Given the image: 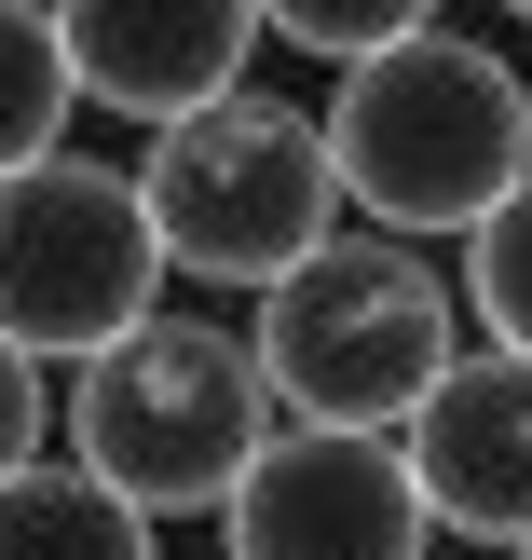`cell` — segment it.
<instances>
[{"mask_svg": "<svg viewBox=\"0 0 532 560\" xmlns=\"http://www.w3.org/2000/svg\"><path fill=\"white\" fill-rule=\"evenodd\" d=\"M315 124L342 164V206H369V233H478L532 178V82L464 27H410V42L355 55Z\"/></svg>", "mask_w": 532, "mask_h": 560, "instance_id": "1", "label": "cell"}, {"mask_svg": "<svg viewBox=\"0 0 532 560\" xmlns=\"http://www.w3.org/2000/svg\"><path fill=\"white\" fill-rule=\"evenodd\" d=\"M451 328H464V301L437 288L424 246H397V233H328L315 260H287L260 288L246 355H260L273 410H300V424H328V438H397L410 410L437 397V370L464 355Z\"/></svg>", "mask_w": 532, "mask_h": 560, "instance_id": "2", "label": "cell"}, {"mask_svg": "<svg viewBox=\"0 0 532 560\" xmlns=\"http://www.w3.org/2000/svg\"><path fill=\"white\" fill-rule=\"evenodd\" d=\"M260 452H273V383L246 355V328L151 315L137 342H109L69 383V465L109 479L151 534L164 520H218Z\"/></svg>", "mask_w": 532, "mask_h": 560, "instance_id": "3", "label": "cell"}, {"mask_svg": "<svg viewBox=\"0 0 532 560\" xmlns=\"http://www.w3.org/2000/svg\"><path fill=\"white\" fill-rule=\"evenodd\" d=\"M164 233H151V191L137 164H96V151H42L0 178V342L27 370H96L109 342L164 315Z\"/></svg>", "mask_w": 532, "mask_h": 560, "instance_id": "4", "label": "cell"}, {"mask_svg": "<svg viewBox=\"0 0 532 560\" xmlns=\"http://www.w3.org/2000/svg\"><path fill=\"white\" fill-rule=\"evenodd\" d=\"M151 233L178 273L205 288H273L287 260H315L328 219H342V164H328V124L287 96H218L191 124H151Z\"/></svg>", "mask_w": 532, "mask_h": 560, "instance_id": "5", "label": "cell"}, {"mask_svg": "<svg viewBox=\"0 0 532 560\" xmlns=\"http://www.w3.org/2000/svg\"><path fill=\"white\" fill-rule=\"evenodd\" d=\"M233 560H424V479H410L397 438H328V424H287L246 492L218 506Z\"/></svg>", "mask_w": 532, "mask_h": 560, "instance_id": "6", "label": "cell"}, {"mask_svg": "<svg viewBox=\"0 0 532 560\" xmlns=\"http://www.w3.org/2000/svg\"><path fill=\"white\" fill-rule=\"evenodd\" d=\"M69 82L123 124H191V109L246 96V55H260V0H42Z\"/></svg>", "mask_w": 532, "mask_h": 560, "instance_id": "7", "label": "cell"}, {"mask_svg": "<svg viewBox=\"0 0 532 560\" xmlns=\"http://www.w3.org/2000/svg\"><path fill=\"white\" fill-rule=\"evenodd\" d=\"M410 479H424L437 534H478V547H532V355L506 342H464L437 370V397L397 424Z\"/></svg>", "mask_w": 532, "mask_h": 560, "instance_id": "8", "label": "cell"}, {"mask_svg": "<svg viewBox=\"0 0 532 560\" xmlns=\"http://www.w3.org/2000/svg\"><path fill=\"white\" fill-rule=\"evenodd\" d=\"M0 560H151V520L82 465H27L0 479Z\"/></svg>", "mask_w": 532, "mask_h": 560, "instance_id": "9", "label": "cell"}, {"mask_svg": "<svg viewBox=\"0 0 532 560\" xmlns=\"http://www.w3.org/2000/svg\"><path fill=\"white\" fill-rule=\"evenodd\" d=\"M69 42H55V14L42 0H0V178L14 164H42V151H69Z\"/></svg>", "mask_w": 532, "mask_h": 560, "instance_id": "10", "label": "cell"}, {"mask_svg": "<svg viewBox=\"0 0 532 560\" xmlns=\"http://www.w3.org/2000/svg\"><path fill=\"white\" fill-rule=\"evenodd\" d=\"M464 301H478V328H492L506 355H532V178L464 233Z\"/></svg>", "mask_w": 532, "mask_h": 560, "instance_id": "11", "label": "cell"}, {"mask_svg": "<svg viewBox=\"0 0 532 560\" xmlns=\"http://www.w3.org/2000/svg\"><path fill=\"white\" fill-rule=\"evenodd\" d=\"M260 27H273V42H300V55H328V69H355V55L437 27V0H260Z\"/></svg>", "mask_w": 532, "mask_h": 560, "instance_id": "12", "label": "cell"}, {"mask_svg": "<svg viewBox=\"0 0 532 560\" xmlns=\"http://www.w3.org/2000/svg\"><path fill=\"white\" fill-rule=\"evenodd\" d=\"M27 465H42V370L0 342V479H27Z\"/></svg>", "mask_w": 532, "mask_h": 560, "instance_id": "13", "label": "cell"}, {"mask_svg": "<svg viewBox=\"0 0 532 560\" xmlns=\"http://www.w3.org/2000/svg\"><path fill=\"white\" fill-rule=\"evenodd\" d=\"M506 14H519V27H532V0H506Z\"/></svg>", "mask_w": 532, "mask_h": 560, "instance_id": "14", "label": "cell"}, {"mask_svg": "<svg viewBox=\"0 0 532 560\" xmlns=\"http://www.w3.org/2000/svg\"><path fill=\"white\" fill-rule=\"evenodd\" d=\"M519 560H532V547H519Z\"/></svg>", "mask_w": 532, "mask_h": 560, "instance_id": "15", "label": "cell"}]
</instances>
